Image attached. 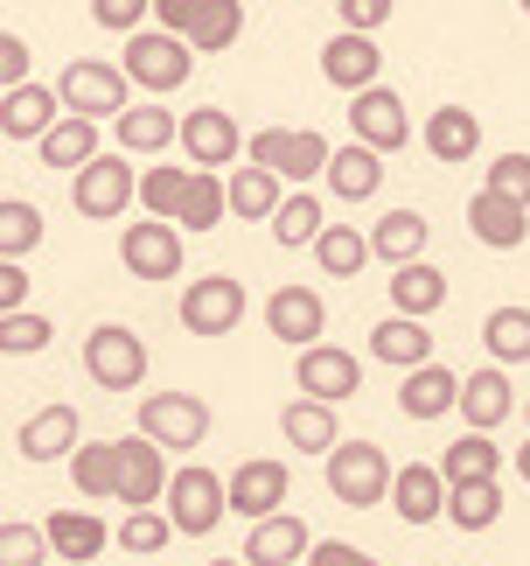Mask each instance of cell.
Returning <instances> with one entry per match:
<instances>
[{
	"label": "cell",
	"instance_id": "6",
	"mask_svg": "<svg viewBox=\"0 0 530 566\" xmlns=\"http://www.w3.org/2000/svg\"><path fill=\"white\" fill-rule=\"evenodd\" d=\"M56 92H63V113H77V119H119L126 113V92H132V77H126V63H63V77H56Z\"/></svg>",
	"mask_w": 530,
	"mask_h": 566
},
{
	"label": "cell",
	"instance_id": "50",
	"mask_svg": "<svg viewBox=\"0 0 530 566\" xmlns=\"http://www.w3.org/2000/svg\"><path fill=\"white\" fill-rule=\"evenodd\" d=\"M286 147H294V126H258L252 147H245V161H252V168H273V176H279V168H286Z\"/></svg>",
	"mask_w": 530,
	"mask_h": 566
},
{
	"label": "cell",
	"instance_id": "28",
	"mask_svg": "<svg viewBox=\"0 0 530 566\" xmlns=\"http://www.w3.org/2000/svg\"><path fill=\"white\" fill-rule=\"evenodd\" d=\"M370 357L391 364V371H418V364H433V336H426V322H412V315H384L378 329H370Z\"/></svg>",
	"mask_w": 530,
	"mask_h": 566
},
{
	"label": "cell",
	"instance_id": "59",
	"mask_svg": "<svg viewBox=\"0 0 530 566\" xmlns=\"http://www.w3.org/2000/svg\"><path fill=\"white\" fill-rule=\"evenodd\" d=\"M523 14H530V0H523Z\"/></svg>",
	"mask_w": 530,
	"mask_h": 566
},
{
	"label": "cell",
	"instance_id": "51",
	"mask_svg": "<svg viewBox=\"0 0 530 566\" xmlns=\"http://www.w3.org/2000/svg\"><path fill=\"white\" fill-rule=\"evenodd\" d=\"M398 0H336V14H342V29H357V35H378L384 21H391Z\"/></svg>",
	"mask_w": 530,
	"mask_h": 566
},
{
	"label": "cell",
	"instance_id": "39",
	"mask_svg": "<svg viewBox=\"0 0 530 566\" xmlns=\"http://www.w3.org/2000/svg\"><path fill=\"white\" fill-rule=\"evenodd\" d=\"M113 538H119V553H132V559H153V553H168L182 532H174V517H168L161 504H153V511H126Z\"/></svg>",
	"mask_w": 530,
	"mask_h": 566
},
{
	"label": "cell",
	"instance_id": "58",
	"mask_svg": "<svg viewBox=\"0 0 530 566\" xmlns=\"http://www.w3.org/2000/svg\"><path fill=\"white\" fill-rule=\"evenodd\" d=\"M523 420H530V399H523Z\"/></svg>",
	"mask_w": 530,
	"mask_h": 566
},
{
	"label": "cell",
	"instance_id": "56",
	"mask_svg": "<svg viewBox=\"0 0 530 566\" xmlns=\"http://www.w3.org/2000/svg\"><path fill=\"white\" fill-rule=\"evenodd\" d=\"M517 475H523V483H530V441L517 448Z\"/></svg>",
	"mask_w": 530,
	"mask_h": 566
},
{
	"label": "cell",
	"instance_id": "30",
	"mask_svg": "<svg viewBox=\"0 0 530 566\" xmlns=\"http://www.w3.org/2000/svg\"><path fill=\"white\" fill-rule=\"evenodd\" d=\"M231 217H245V224H273L279 217V203H286V176H273V168H252V161H237L231 168Z\"/></svg>",
	"mask_w": 530,
	"mask_h": 566
},
{
	"label": "cell",
	"instance_id": "33",
	"mask_svg": "<svg viewBox=\"0 0 530 566\" xmlns=\"http://www.w3.org/2000/svg\"><path fill=\"white\" fill-rule=\"evenodd\" d=\"M370 231H357V224H328L321 238H315V266L328 273V280H357L363 266H370Z\"/></svg>",
	"mask_w": 530,
	"mask_h": 566
},
{
	"label": "cell",
	"instance_id": "37",
	"mask_svg": "<svg viewBox=\"0 0 530 566\" xmlns=\"http://www.w3.org/2000/svg\"><path fill=\"white\" fill-rule=\"evenodd\" d=\"M496 462H502V454H496V433H475L468 427L447 454H439V475H447V483H496Z\"/></svg>",
	"mask_w": 530,
	"mask_h": 566
},
{
	"label": "cell",
	"instance_id": "14",
	"mask_svg": "<svg viewBox=\"0 0 530 566\" xmlns=\"http://www.w3.org/2000/svg\"><path fill=\"white\" fill-rule=\"evenodd\" d=\"M77 448H84V420H77V406H63V399H50L42 412H29V420L14 427L21 462H71Z\"/></svg>",
	"mask_w": 530,
	"mask_h": 566
},
{
	"label": "cell",
	"instance_id": "42",
	"mask_svg": "<svg viewBox=\"0 0 530 566\" xmlns=\"http://www.w3.org/2000/svg\"><path fill=\"white\" fill-rule=\"evenodd\" d=\"M189 176H195V168L153 161L147 176H140V210H147V217H168V224H174V217H182V196H189Z\"/></svg>",
	"mask_w": 530,
	"mask_h": 566
},
{
	"label": "cell",
	"instance_id": "22",
	"mask_svg": "<svg viewBox=\"0 0 530 566\" xmlns=\"http://www.w3.org/2000/svg\"><path fill=\"white\" fill-rule=\"evenodd\" d=\"M307 553H315V538H307L294 511H273L245 532V566H300Z\"/></svg>",
	"mask_w": 530,
	"mask_h": 566
},
{
	"label": "cell",
	"instance_id": "46",
	"mask_svg": "<svg viewBox=\"0 0 530 566\" xmlns=\"http://www.w3.org/2000/svg\"><path fill=\"white\" fill-rule=\"evenodd\" d=\"M50 343H56V322L50 315H29V308L0 315V350H8V357H35V350H50Z\"/></svg>",
	"mask_w": 530,
	"mask_h": 566
},
{
	"label": "cell",
	"instance_id": "8",
	"mask_svg": "<svg viewBox=\"0 0 530 566\" xmlns=\"http://www.w3.org/2000/svg\"><path fill=\"white\" fill-rule=\"evenodd\" d=\"M237 322H245V280H231V273H203L195 287H182V329H189L195 343L231 336Z\"/></svg>",
	"mask_w": 530,
	"mask_h": 566
},
{
	"label": "cell",
	"instance_id": "32",
	"mask_svg": "<svg viewBox=\"0 0 530 566\" xmlns=\"http://www.w3.org/2000/svg\"><path fill=\"white\" fill-rule=\"evenodd\" d=\"M378 182H384V155H378V147H363V140L336 147V161H328V189H336L342 203H363V196H378Z\"/></svg>",
	"mask_w": 530,
	"mask_h": 566
},
{
	"label": "cell",
	"instance_id": "19",
	"mask_svg": "<svg viewBox=\"0 0 530 566\" xmlns=\"http://www.w3.org/2000/svg\"><path fill=\"white\" fill-rule=\"evenodd\" d=\"M447 496H454V483L439 475V462H405L391 483V511L405 525H433V517H447Z\"/></svg>",
	"mask_w": 530,
	"mask_h": 566
},
{
	"label": "cell",
	"instance_id": "52",
	"mask_svg": "<svg viewBox=\"0 0 530 566\" xmlns=\"http://www.w3.org/2000/svg\"><path fill=\"white\" fill-rule=\"evenodd\" d=\"M203 8H210V0H153V29H168V35H195Z\"/></svg>",
	"mask_w": 530,
	"mask_h": 566
},
{
	"label": "cell",
	"instance_id": "48",
	"mask_svg": "<svg viewBox=\"0 0 530 566\" xmlns=\"http://www.w3.org/2000/svg\"><path fill=\"white\" fill-rule=\"evenodd\" d=\"M481 189H496V196H510V203L530 210V155H523V147L496 155V161H489V182H481Z\"/></svg>",
	"mask_w": 530,
	"mask_h": 566
},
{
	"label": "cell",
	"instance_id": "38",
	"mask_svg": "<svg viewBox=\"0 0 530 566\" xmlns=\"http://www.w3.org/2000/svg\"><path fill=\"white\" fill-rule=\"evenodd\" d=\"M216 217H231V182L210 176V168H195V176H189V196H182V217H174V224H182V231H216Z\"/></svg>",
	"mask_w": 530,
	"mask_h": 566
},
{
	"label": "cell",
	"instance_id": "35",
	"mask_svg": "<svg viewBox=\"0 0 530 566\" xmlns=\"http://www.w3.org/2000/svg\"><path fill=\"white\" fill-rule=\"evenodd\" d=\"M50 546H56V559H71V566H92L98 553H105V525L92 511H50Z\"/></svg>",
	"mask_w": 530,
	"mask_h": 566
},
{
	"label": "cell",
	"instance_id": "47",
	"mask_svg": "<svg viewBox=\"0 0 530 566\" xmlns=\"http://www.w3.org/2000/svg\"><path fill=\"white\" fill-rule=\"evenodd\" d=\"M328 161H336V147H328L321 134H294L279 176H286V182H315V176H328Z\"/></svg>",
	"mask_w": 530,
	"mask_h": 566
},
{
	"label": "cell",
	"instance_id": "11",
	"mask_svg": "<svg viewBox=\"0 0 530 566\" xmlns=\"http://www.w3.org/2000/svg\"><path fill=\"white\" fill-rule=\"evenodd\" d=\"M294 385H300V399L342 406V399H357V385H363V357L342 350V343H315V350L294 357Z\"/></svg>",
	"mask_w": 530,
	"mask_h": 566
},
{
	"label": "cell",
	"instance_id": "53",
	"mask_svg": "<svg viewBox=\"0 0 530 566\" xmlns=\"http://www.w3.org/2000/svg\"><path fill=\"white\" fill-rule=\"evenodd\" d=\"M307 566H378V559H370L363 546H349V538H315Z\"/></svg>",
	"mask_w": 530,
	"mask_h": 566
},
{
	"label": "cell",
	"instance_id": "15",
	"mask_svg": "<svg viewBox=\"0 0 530 566\" xmlns=\"http://www.w3.org/2000/svg\"><path fill=\"white\" fill-rule=\"evenodd\" d=\"M286 490H294V469L273 462V454H252V462H237V469H231V517L258 525V517L286 511Z\"/></svg>",
	"mask_w": 530,
	"mask_h": 566
},
{
	"label": "cell",
	"instance_id": "17",
	"mask_svg": "<svg viewBox=\"0 0 530 566\" xmlns=\"http://www.w3.org/2000/svg\"><path fill=\"white\" fill-rule=\"evenodd\" d=\"M265 329H273V343L315 350L321 329H328V301L315 287H273V301H265Z\"/></svg>",
	"mask_w": 530,
	"mask_h": 566
},
{
	"label": "cell",
	"instance_id": "13",
	"mask_svg": "<svg viewBox=\"0 0 530 566\" xmlns=\"http://www.w3.org/2000/svg\"><path fill=\"white\" fill-rule=\"evenodd\" d=\"M245 147L252 134H237V119L224 113V105H195V113H182V155L189 168H231V161H245Z\"/></svg>",
	"mask_w": 530,
	"mask_h": 566
},
{
	"label": "cell",
	"instance_id": "7",
	"mask_svg": "<svg viewBox=\"0 0 530 566\" xmlns=\"http://www.w3.org/2000/svg\"><path fill=\"white\" fill-rule=\"evenodd\" d=\"M71 203H77V217H92V224H113V217H126V203H140V168L126 155H98L92 168L71 176Z\"/></svg>",
	"mask_w": 530,
	"mask_h": 566
},
{
	"label": "cell",
	"instance_id": "49",
	"mask_svg": "<svg viewBox=\"0 0 530 566\" xmlns=\"http://www.w3.org/2000/svg\"><path fill=\"white\" fill-rule=\"evenodd\" d=\"M92 21L113 29V35H140L153 21V0H92Z\"/></svg>",
	"mask_w": 530,
	"mask_h": 566
},
{
	"label": "cell",
	"instance_id": "54",
	"mask_svg": "<svg viewBox=\"0 0 530 566\" xmlns=\"http://www.w3.org/2000/svg\"><path fill=\"white\" fill-rule=\"evenodd\" d=\"M0 84H8V92H14V84H29V42H21L14 29L0 35Z\"/></svg>",
	"mask_w": 530,
	"mask_h": 566
},
{
	"label": "cell",
	"instance_id": "41",
	"mask_svg": "<svg viewBox=\"0 0 530 566\" xmlns=\"http://www.w3.org/2000/svg\"><path fill=\"white\" fill-rule=\"evenodd\" d=\"M481 343H489L496 364H530V308H489Z\"/></svg>",
	"mask_w": 530,
	"mask_h": 566
},
{
	"label": "cell",
	"instance_id": "5",
	"mask_svg": "<svg viewBox=\"0 0 530 566\" xmlns=\"http://www.w3.org/2000/svg\"><path fill=\"white\" fill-rule=\"evenodd\" d=\"M84 378L98 391H140L147 385V343L126 329V322H98L84 336Z\"/></svg>",
	"mask_w": 530,
	"mask_h": 566
},
{
	"label": "cell",
	"instance_id": "34",
	"mask_svg": "<svg viewBox=\"0 0 530 566\" xmlns=\"http://www.w3.org/2000/svg\"><path fill=\"white\" fill-rule=\"evenodd\" d=\"M71 483H77V496H92V504H105V496L119 504V441H84L71 454Z\"/></svg>",
	"mask_w": 530,
	"mask_h": 566
},
{
	"label": "cell",
	"instance_id": "24",
	"mask_svg": "<svg viewBox=\"0 0 530 566\" xmlns=\"http://www.w3.org/2000/svg\"><path fill=\"white\" fill-rule=\"evenodd\" d=\"M279 433H286V448H300V454H336L342 448V420H336V406H321V399H286L279 412Z\"/></svg>",
	"mask_w": 530,
	"mask_h": 566
},
{
	"label": "cell",
	"instance_id": "20",
	"mask_svg": "<svg viewBox=\"0 0 530 566\" xmlns=\"http://www.w3.org/2000/svg\"><path fill=\"white\" fill-rule=\"evenodd\" d=\"M460 371H447V364H418V371H405V385H398V412L405 420H439V412H460Z\"/></svg>",
	"mask_w": 530,
	"mask_h": 566
},
{
	"label": "cell",
	"instance_id": "4",
	"mask_svg": "<svg viewBox=\"0 0 530 566\" xmlns=\"http://www.w3.org/2000/svg\"><path fill=\"white\" fill-rule=\"evenodd\" d=\"M182 259H189V231L168 224V217H140V224L119 231V266L132 280H147V287L174 280V273H182Z\"/></svg>",
	"mask_w": 530,
	"mask_h": 566
},
{
	"label": "cell",
	"instance_id": "16",
	"mask_svg": "<svg viewBox=\"0 0 530 566\" xmlns=\"http://www.w3.org/2000/svg\"><path fill=\"white\" fill-rule=\"evenodd\" d=\"M321 77L336 84V92H370V84H384V50H378V35H357V29H342V35H328L321 42Z\"/></svg>",
	"mask_w": 530,
	"mask_h": 566
},
{
	"label": "cell",
	"instance_id": "25",
	"mask_svg": "<svg viewBox=\"0 0 530 566\" xmlns=\"http://www.w3.org/2000/svg\"><path fill=\"white\" fill-rule=\"evenodd\" d=\"M447 308V273L433 266V259H412V266H391V315H412L426 322Z\"/></svg>",
	"mask_w": 530,
	"mask_h": 566
},
{
	"label": "cell",
	"instance_id": "23",
	"mask_svg": "<svg viewBox=\"0 0 530 566\" xmlns=\"http://www.w3.org/2000/svg\"><path fill=\"white\" fill-rule=\"evenodd\" d=\"M113 134H119V155H168V147L182 140V119H174L161 98H140L113 119Z\"/></svg>",
	"mask_w": 530,
	"mask_h": 566
},
{
	"label": "cell",
	"instance_id": "45",
	"mask_svg": "<svg viewBox=\"0 0 530 566\" xmlns=\"http://www.w3.org/2000/svg\"><path fill=\"white\" fill-rule=\"evenodd\" d=\"M50 532L42 525H29V517H8L0 525V566H50Z\"/></svg>",
	"mask_w": 530,
	"mask_h": 566
},
{
	"label": "cell",
	"instance_id": "31",
	"mask_svg": "<svg viewBox=\"0 0 530 566\" xmlns=\"http://www.w3.org/2000/svg\"><path fill=\"white\" fill-rule=\"evenodd\" d=\"M426 217L418 210H384L378 224H370V252L384 259V266H412V259H426Z\"/></svg>",
	"mask_w": 530,
	"mask_h": 566
},
{
	"label": "cell",
	"instance_id": "18",
	"mask_svg": "<svg viewBox=\"0 0 530 566\" xmlns=\"http://www.w3.org/2000/svg\"><path fill=\"white\" fill-rule=\"evenodd\" d=\"M56 119H71L56 84H14V92H0V134L8 140H42Z\"/></svg>",
	"mask_w": 530,
	"mask_h": 566
},
{
	"label": "cell",
	"instance_id": "10",
	"mask_svg": "<svg viewBox=\"0 0 530 566\" xmlns=\"http://www.w3.org/2000/svg\"><path fill=\"white\" fill-rule=\"evenodd\" d=\"M349 134H357L363 147H378V155H405L412 147V119H405V98L391 92V84H370V92L349 98Z\"/></svg>",
	"mask_w": 530,
	"mask_h": 566
},
{
	"label": "cell",
	"instance_id": "3",
	"mask_svg": "<svg viewBox=\"0 0 530 566\" xmlns=\"http://www.w3.org/2000/svg\"><path fill=\"white\" fill-rule=\"evenodd\" d=\"M161 511L174 517V532H182V538H210V532L231 517V483H224L216 469H195V462H189V469H174Z\"/></svg>",
	"mask_w": 530,
	"mask_h": 566
},
{
	"label": "cell",
	"instance_id": "21",
	"mask_svg": "<svg viewBox=\"0 0 530 566\" xmlns=\"http://www.w3.org/2000/svg\"><path fill=\"white\" fill-rule=\"evenodd\" d=\"M468 231H475L489 252H523V238H530V210L510 203V196H496V189H475V196H468Z\"/></svg>",
	"mask_w": 530,
	"mask_h": 566
},
{
	"label": "cell",
	"instance_id": "44",
	"mask_svg": "<svg viewBox=\"0 0 530 566\" xmlns=\"http://www.w3.org/2000/svg\"><path fill=\"white\" fill-rule=\"evenodd\" d=\"M237 35H245V0H210L189 42H195V56H224Z\"/></svg>",
	"mask_w": 530,
	"mask_h": 566
},
{
	"label": "cell",
	"instance_id": "9",
	"mask_svg": "<svg viewBox=\"0 0 530 566\" xmlns=\"http://www.w3.org/2000/svg\"><path fill=\"white\" fill-rule=\"evenodd\" d=\"M140 433L161 441L168 454H189L210 441V406L195 391H153V399H140Z\"/></svg>",
	"mask_w": 530,
	"mask_h": 566
},
{
	"label": "cell",
	"instance_id": "40",
	"mask_svg": "<svg viewBox=\"0 0 530 566\" xmlns=\"http://www.w3.org/2000/svg\"><path fill=\"white\" fill-rule=\"evenodd\" d=\"M42 238H50V224L29 196H0V259H29Z\"/></svg>",
	"mask_w": 530,
	"mask_h": 566
},
{
	"label": "cell",
	"instance_id": "29",
	"mask_svg": "<svg viewBox=\"0 0 530 566\" xmlns=\"http://www.w3.org/2000/svg\"><path fill=\"white\" fill-rule=\"evenodd\" d=\"M418 140H426V155L447 161V168H454V161H475V155H481V119L468 113V105H439Z\"/></svg>",
	"mask_w": 530,
	"mask_h": 566
},
{
	"label": "cell",
	"instance_id": "12",
	"mask_svg": "<svg viewBox=\"0 0 530 566\" xmlns=\"http://www.w3.org/2000/svg\"><path fill=\"white\" fill-rule=\"evenodd\" d=\"M168 483H174V469H168V448L161 441H147L140 427L119 441V504L126 511H153L168 496Z\"/></svg>",
	"mask_w": 530,
	"mask_h": 566
},
{
	"label": "cell",
	"instance_id": "55",
	"mask_svg": "<svg viewBox=\"0 0 530 566\" xmlns=\"http://www.w3.org/2000/svg\"><path fill=\"white\" fill-rule=\"evenodd\" d=\"M21 301H29V273L21 259H0V315H21Z\"/></svg>",
	"mask_w": 530,
	"mask_h": 566
},
{
	"label": "cell",
	"instance_id": "36",
	"mask_svg": "<svg viewBox=\"0 0 530 566\" xmlns=\"http://www.w3.org/2000/svg\"><path fill=\"white\" fill-rule=\"evenodd\" d=\"M496 517H502V483H454V496H447L454 532L481 538V532H496Z\"/></svg>",
	"mask_w": 530,
	"mask_h": 566
},
{
	"label": "cell",
	"instance_id": "1",
	"mask_svg": "<svg viewBox=\"0 0 530 566\" xmlns=\"http://www.w3.org/2000/svg\"><path fill=\"white\" fill-rule=\"evenodd\" d=\"M126 77L140 84L147 98H168V92H182L189 71H195V42L189 35H168V29H140V35H126Z\"/></svg>",
	"mask_w": 530,
	"mask_h": 566
},
{
	"label": "cell",
	"instance_id": "27",
	"mask_svg": "<svg viewBox=\"0 0 530 566\" xmlns=\"http://www.w3.org/2000/svg\"><path fill=\"white\" fill-rule=\"evenodd\" d=\"M35 147H42V168H50V176H77V168L98 161V119H77L71 113V119H56Z\"/></svg>",
	"mask_w": 530,
	"mask_h": 566
},
{
	"label": "cell",
	"instance_id": "57",
	"mask_svg": "<svg viewBox=\"0 0 530 566\" xmlns=\"http://www.w3.org/2000/svg\"><path fill=\"white\" fill-rule=\"evenodd\" d=\"M210 566H245V559H210Z\"/></svg>",
	"mask_w": 530,
	"mask_h": 566
},
{
	"label": "cell",
	"instance_id": "43",
	"mask_svg": "<svg viewBox=\"0 0 530 566\" xmlns=\"http://www.w3.org/2000/svg\"><path fill=\"white\" fill-rule=\"evenodd\" d=\"M328 231V217H321V203H315V196H307V189H294V196H286V203H279V217H273V238H279V245H307V252H315V238Z\"/></svg>",
	"mask_w": 530,
	"mask_h": 566
},
{
	"label": "cell",
	"instance_id": "2",
	"mask_svg": "<svg viewBox=\"0 0 530 566\" xmlns=\"http://www.w3.org/2000/svg\"><path fill=\"white\" fill-rule=\"evenodd\" d=\"M328 496L349 511H370V504H384L391 483H398V469H391V454L378 441H342L336 454H328Z\"/></svg>",
	"mask_w": 530,
	"mask_h": 566
},
{
	"label": "cell",
	"instance_id": "26",
	"mask_svg": "<svg viewBox=\"0 0 530 566\" xmlns=\"http://www.w3.org/2000/svg\"><path fill=\"white\" fill-rule=\"evenodd\" d=\"M510 412H517V391H510V378H502V364L468 371V385H460V420H468L475 433H496Z\"/></svg>",
	"mask_w": 530,
	"mask_h": 566
}]
</instances>
